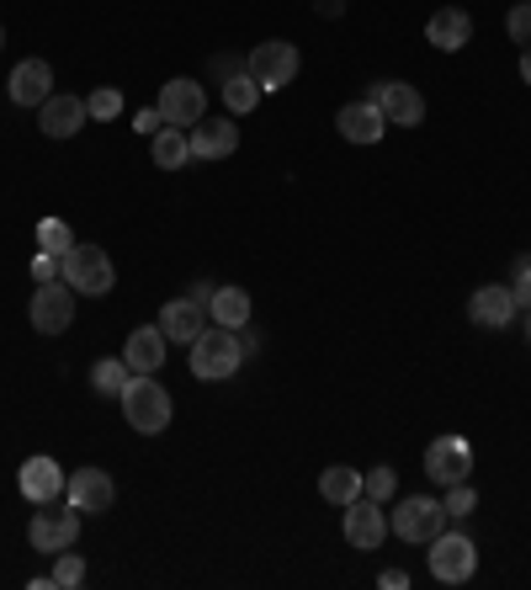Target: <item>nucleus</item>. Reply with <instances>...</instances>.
I'll use <instances>...</instances> for the list:
<instances>
[{
  "mask_svg": "<svg viewBox=\"0 0 531 590\" xmlns=\"http://www.w3.org/2000/svg\"><path fill=\"white\" fill-rule=\"evenodd\" d=\"M122 415H128V426L139 431V437H160L165 426H171V394L154 384V373H133L128 384H122Z\"/></svg>",
  "mask_w": 531,
  "mask_h": 590,
  "instance_id": "nucleus-1",
  "label": "nucleus"
},
{
  "mask_svg": "<svg viewBox=\"0 0 531 590\" xmlns=\"http://www.w3.org/2000/svg\"><path fill=\"white\" fill-rule=\"evenodd\" d=\"M245 352H239V335L224 325L203 330L197 341H192V378H203V384H224V378H235Z\"/></svg>",
  "mask_w": 531,
  "mask_h": 590,
  "instance_id": "nucleus-2",
  "label": "nucleus"
},
{
  "mask_svg": "<svg viewBox=\"0 0 531 590\" xmlns=\"http://www.w3.org/2000/svg\"><path fill=\"white\" fill-rule=\"evenodd\" d=\"M64 282L80 298H107L112 282H118L112 256H107L101 245H69V250H64Z\"/></svg>",
  "mask_w": 531,
  "mask_h": 590,
  "instance_id": "nucleus-3",
  "label": "nucleus"
},
{
  "mask_svg": "<svg viewBox=\"0 0 531 590\" xmlns=\"http://www.w3.org/2000/svg\"><path fill=\"white\" fill-rule=\"evenodd\" d=\"M446 522H452V516H446L442 501L410 495V501L393 505V522H388V527H393V537H404V543H425V548H431V543L446 532Z\"/></svg>",
  "mask_w": 531,
  "mask_h": 590,
  "instance_id": "nucleus-4",
  "label": "nucleus"
},
{
  "mask_svg": "<svg viewBox=\"0 0 531 590\" xmlns=\"http://www.w3.org/2000/svg\"><path fill=\"white\" fill-rule=\"evenodd\" d=\"M80 511L69 501H54V505H43L37 516H32V527H28V543L37 548V554H64V548H75V537H80Z\"/></svg>",
  "mask_w": 531,
  "mask_h": 590,
  "instance_id": "nucleus-5",
  "label": "nucleus"
},
{
  "mask_svg": "<svg viewBox=\"0 0 531 590\" xmlns=\"http://www.w3.org/2000/svg\"><path fill=\"white\" fill-rule=\"evenodd\" d=\"M245 69H250V81H256L261 90H282V86H293V75L303 69V54H297L293 43L271 37V43H261V49H250Z\"/></svg>",
  "mask_w": 531,
  "mask_h": 590,
  "instance_id": "nucleus-6",
  "label": "nucleus"
},
{
  "mask_svg": "<svg viewBox=\"0 0 531 590\" xmlns=\"http://www.w3.org/2000/svg\"><path fill=\"white\" fill-rule=\"evenodd\" d=\"M473 569H478V548H473L468 532H442V537L431 543V575H436L442 586H468Z\"/></svg>",
  "mask_w": 531,
  "mask_h": 590,
  "instance_id": "nucleus-7",
  "label": "nucleus"
},
{
  "mask_svg": "<svg viewBox=\"0 0 531 590\" xmlns=\"http://www.w3.org/2000/svg\"><path fill=\"white\" fill-rule=\"evenodd\" d=\"M28 314H32V330H37V335H64L69 320H75V288H69V282H37Z\"/></svg>",
  "mask_w": 531,
  "mask_h": 590,
  "instance_id": "nucleus-8",
  "label": "nucleus"
},
{
  "mask_svg": "<svg viewBox=\"0 0 531 590\" xmlns=\"http://www.w3.org/2000/svg\"><path fill=\"white\" fill-rule=\"evenodd\" d=\"M154 107H160L165 128H197V122L207 118V96L197 81H165Z\"/></svg>",
  "mask_w": 531,
  "mask_h": 590,
  "instance_id": "nucleus-9",
  "label": "nucleus"
},
{
  "mask_svg": "<svg viewBox=\"0 0 531 590\" xmlns=\"http://www.w3.org/2000/svg\"><path fill=\"white\" fill-rule=\"evenodd\" d=\"M64 501L75 505L80 516H101V511H112V501H118V484H112V473L107 469H75L69 473Z\"/></svg>",
  "mask_w": 531,
  "mask_h": 590,
  "instance_id": "nucleus-10",
  "label": "nucleus"
},
{
  "mask_svg": "<svg viewBox=\"0 0 531 590\" xmlns=\"http://www.w3.org/2000/svg\"><path fill=\"white\" fill-rule=\"evenodd\" d=\"M367 101H378V112L388 118V128H414V122H425V96L404 81H378Z\"/></svg>",
  "mask_w": 531,
  "mask_h": 590,
  "instance_id": "nucleus-11",
  "label": "nucleus"
},
{
  "mask_svg": "<svg viewBox=\"0 0 531 590\" xmlns=\"http://www.w3.org/2000/svg\"><path fill=\"white\" fill-rule=\"evenodd\" d=\"M346 511V543L351 548H378L388 537V511H383V501H372V495H356L351 505H340Z\"/></svg>",
  "mask_w": 531,
  "mask_h": 590,
  "instance_id": "nucleus-12",
  "label": "nucleus"
},
{
  "mask_svg": "<svg viewBox=\"0 0 531 590\" xmlns=\"http://www.w3.org/2000/svg\"><path fill=\"white\" fill-rule=\"evenodd\" d=\"M425 473L436 484H463L473 473V447L463 437H436V442L425 447Z\"/></svg>",
  "mask_w": 531,
  "mask_h": 590,
  "instance_id": "nucleus-13",
  "label": "nucleus"
},
{
  "mask_svg": "<svg viewBox=\"0 0 531 590\" xmlns=\"http://www.w3.org/2000/svg\"><path fill=\"white\" fill-rule=\"evenodd\" d=\"M17 484H22V495H28L32 505H54L64 501V490H69V479H64V469L54 463V458H28L22 463V473H17Z\"/></svg>",
  "mask_w": 531,
  "mask_h": 590,
  "instance_id": "nucleus-14",
  "label": "nucleus"
},
{
  "mask_svg": "<svg viewBox=\"0 0 531 590\" xmlns=\"http://www.w3.org/2000/svg\"><path fill=\"white\" fill-rule=\"evenodd\" d=\"M6 90H11L17 107H43V101L54 96V64L48 60H22L17 69H11Z\"/></svg>",
  "mask_w": 531,
  "mask_h": 590,
  "instance_id": "nucleus-15",
  "label": "nucleus"
},
{
  "mask_svg": "<svg viewBox=\"0 0 531 590\" xmlns=\"http://www.w3.org/2000/svg\"><path fill=\"white\" fill-rule=\"evenodd\" d=\"M335 128H340V139H351V144H378L388 133V118L378 112V101H346V107L335 112Z\"/></svg>",
  "mask_w": 531,
  "mask_h": 590,
  "instance_id": "nucleus-16",
  "label": "nucleus"
},
{
  "mask_svg": "<svg viewBox=\"0 0 531 590\" xmlns=\"http://www.w3.org/2000/svg\"><path fill=\"white\" fill-rule=\"evenodd\" d=\"M86 101L80 96H48L43 107H37V128L48 133V139H75L80 128H86Z\"/></svg>",
  "mask_w": 531,
  "mask_h": 590,
  "instance_id": "nucleus-17",
  "label": "nucleus"
},
{
  "mask_svg": "<svg viewBox=\"0 0 531 590\" xmlns=\"http://www.w3.org/2000/svg\"><path fill=\"white\" fill-rule=\"evenodd\" d=\"M192 139V160H224L239 149V128L229 118H203L197 128H186Z\"/></svg>",
  "mask_w": 531,
  "mask_h": 590,
  "instance_id": "nucleus-18",
  "label": "nucleus"
},
{
  "mask_svg": "<svg viewBox=\"0 0 531 590\" xmlns=\"http://www.w3.org/2000/svg\"><path fill=\"white\" fill-rule=\"evenodd\" d=\"M425 43H436L442 54H457V49H468L473 43V17L463 6H442L431 22H425Z\"/></svg>",
  "mask_w": 531,
  "mask_h": 590,
  "instance_id": "nucleus-19",
  "label": "nucleus"
},
{
  "mask_svg": "<svg viewBox=\"0 0 531 590\" xmlns=\"http://www.w3.org/2000/svg\"><path fill=\"white\" fill-rule=\"evenodd\" d=\"M516 309H521L516 293L500 288V282H495V288H478V293L468 298V320L473 325H484V330H505L510 320H516Z\"/></svg>",
  "mask_w": 531,
  "mask_h": 590,
  "instance_id": "nucleus-20",
  "label": "nucleus"
},
{
  "mask_svg": "<svg viewBox=\"0 0 531 590\" xmlns=\"http://www.w3.org/2000/svg\"><path fill=\"white\" fill-rule=\"evenodd\" d=\"M165 352H171L165 330H160V325H139L133 335H128V346H122V362H128L133 373H160V367H165Z\"/></svg>",
  "mask_w": 531,
  "mask_h": 590,
  "instance_id": "nucleus-21",
  "label": "nucleus"
},
{
  "mask_svg": "<svg viewBox=\"0 0 531 590\" xmlns=\"http://www.w3.org/2000/svg\"><path fill=\"white\" fill-rule=\"evenodd\" d=\"M160 330H165V341H197L207 330V309L203 303H192V298H171L165 309H160Z\"/></svg>",
  "mask_w": 531,
  "mask_h": 590,
  "instance_id": "nucleus-22",
  "label": "nucleus"
},
{
  "mask_svg": "<svg viewBox=\"0 0 531 590\" xmlns=\"http://www.w3.org/2000/svg\"><path fill=\"white\" fill-rule=\"evenodd\" d=\"M149 154H154L160 171H186V165H192V139H186V128H160V133L149 139Z\"/></svg>",
  "mask_w": 531,
  "mask_h": 590,
  "instance_id": "nucleus-23",
  "label": "nucleus"
},
{
  "mask_svg": "<svg viewBox=\"0 0 531 590\" xmlns=\"http://www.w3.org/2000/svg\"><path fill=\"white\" fill-rule=\"evenodd\" d=\"M250 309H256V303H250V293H245V288H218V293H213V303H207V314H213L224 330H245V325H250Z\"/></svg>",
  "mask_w": 531,
  "mask_h": 590,
  "instance_id": "nucleus-24",
  "label": "nucleus"
},
{
  "mask_svg": "<svg viewBox=\"0 0 531 590\" xmlns=\"http://www.w3.org/2000/svg\"><path fill=\"white\" fill-rule=\"evenodd\" d=\"M319 495H325L329 505H351L356 495H361V473L346 469V463H335V469L319 473Z\"/></svg>",
  "mask_w": 531,
  "mask_h": 590,
  "instance_id": "nucleus-25",
  "label": "nucleus"
},
{
  "mask_svg": "<svg viewBox=\"0 0 531 590\" xmlns=\"http://www.w3.org/2000/svg\"><path fill=\"white\" fill-rule=\"evenodd\" d=\"M266 90L250 81V69H239L235 81H224V107L235 112V118H245V112H256V101H261Z\"/></svg>",
  "mask_w": 531,
  "mask_h": 590,
  "instance_id": "nucleus-26",
  "label": "nucleus"
},
{
  "mask_svg": "<svg viewBox=\"0 0 531 590\" xmlns=\"http://www.w3.org/2000/svg\"><path fill=\"white\" fill-rule=\"evenodd\" d=\"M128 378H133V367H128L122 356H101V362L90 367V388H96V394H122Z\"/></svg>",
  "mask_w": 531,
  "mask_h": 590,
  "instance_id": "nucleus-27",
  "label": "nucleus"
},
{
  "mask_svg": "<svg viewBox=\"0 0 531 590\" xmlns=\"http://www.w3.org/2000/svg\"><path fill=\"white\" fill-rule=\"evenodd\" d=\"M86 112H90L96 122L118 118V112H122V90H118V86H96V90L86 96Z\"/></svg>",
  "mask_w": 531,
  "mask_h": 590,
  "instance_id": "nucleus-28",
  "label": "nucleus"
},
{
  "mask_svg": "<svg viewBox=\"0 0 531 590\" xmlns=\"http://www.w3.org/2000/svg\"><path fill=\"white\" fill-rule=\"evenodd\" d=\"M446 516H452V522H463V516H473V511H478V490H473L468 479H463V484H446Z\"/></svg>",
  "mask_w": 531,
  "mask_h": 590,
  "instance_id": "nucleus-29",
  "label": "nucleus"
},
{
  "mask_svg": "<svg viewBox=\"0 0 531 590\" xmlns=\"http://www.w3.org/2000/svg\"><path fill=\"white\" fill-rule=\"evenodd\" d=\"M80 580H86V559H80V554H69V548H64V554H59V564H54V575H48V586H59V590H75V586H80Z\"/></svg>",
  "mask_w": 531,
  "mask_h": 590,
  "instance_id": "nucleus-30",
  "label": "nucleus"
},
{
  "mask_svg": "<svg viewBox=\"0 0 531 590\" xmlns=\"http://www.w3.org/2000/svg\"><path fill=\"white\" fill-rule=\"evenodd\" d=\"M505 32H510V43H521V49H531V0H521V6H510V17H505Z\"/></svg>",
  "mask_w": 531,
  "mask_h": 590,
  "instance_id": "nucleus-31",
  "label": "nucleus"
},
{
  "mask_svg": "<svg viewBox=\"0 0 531 590\" xmlns=\"http://www.w3.org/2000/svg\"><path fill=\"white\" fill-rule=\"evenodd\" d=\"M32 282H64V256L59 250H37V256H32Z\"/></svg>",
  "mask_w": 531,
  "mask_h": 590,
  "instance_id": "nucleus-32",
  "label": "nucleus"
},
{
  "mask_svg": "<svg viewBox=\"0 0 531 590\" xmlns=\"http://www.w3.org/2000/svg\"><path fill=\"white\" fill-rule=\"evenodd\" d=\"M69 245H75V239H69V229H64L59 218H43V224H37V250H69Z\"/></svg>",
  "mask_w": 531,
  "mask_h": 590,
  "instance_id": "nucleus-33",
  "label": "nucleus"
},
{
  "mask_svg": "<svg viewBox=\"0 0 531 590\" xmlns=\"http://www.w3.org/2000/svg\"><path fill=\"white\" fill-rule=\"evenodd\" d=\"M393 469H372V473H361V495H372V501H393Z\"/></svg>",
  "mask_w": 531,
  "mask_h": 590,
  "instance_id": "nucleus-34",
  "label": "nucleus"
},
{
  "mask_svg": "<svg viewBox=\"0 0 531 590\" xmlns=\"http://www.w3.org/2000/svg\"><path fill=\"white\" fill-rule=\"evenodd\" d=\"M510 293H516V303H521V309H531V256H521V261H516V288H510Z\"/></svg>",
  "mask_w": 531,
  "mask_h": 590,
  "instance_id": "nucleus-35",
  "label": "nucleus"
},
{
  "mask_svg": "<svg viewBox=\"0 0 531 590\" xmlns=\"http://www.w3.org/2000/svg\"><path fill=\"white\" fill-rule=\"evenodd\" d=\"M133 128H139V133H149V139H154V133H160V128H165V118H160V107H144V112H139V118H133Z\"/></svg>",
  "mask_w": 531,
  "mask_h": 590,
  "instance_id": "nucleus-36",
  "label": "nucleus"
},
{
  "mask_svg": "<svg viewBox=\"0 0 531 590\" xmlns=\"http://www.w3.org/2000/svg\"><path fill=\"white\" fill-rule=\"evenodd\" d=\"M378 586H383V590H404V586H410V575H404V569H383V575H378Z\"/></svg>",
  "mask_w": 531,
  "mask_h": 590,
  "instance_id": "nucleus-37",
  "label": "nucleus"
},
{
  "mask_svg": "<svg viewBox=\"0 0 531 590\" xmlns=\"http://www.w3.org/2000/svg\"><path fill=\"white\" fill-rule=\"evenodd\" d=\"M235 335H239V352H245V356H256V352H261V335H256V330H250V325H245V330H235Z\"/></svg>",
  "mask_w": 531,
  "mask_h": 590,
  "instance_id": "nucleus-38",
  "label": "nucleus"
},
{
  "mask_svg": "<svg viewBox=\"0 0 531 590\" xmlns=\"http://www.w3.org/2000/svg\"><path fill=\"white\" fill-rule=\"evenodd\" d=\"M213 293H218V288H213V282H192V288H186V298H192V303H213Z\"/></svg>",
  "mask_w": 531,
  "mask_h": 590,
  "instance_id": "nucleus-39",
  "label": "nucleus"
},
{
  "mask_svg": "<svg viewBox=\"0 0 531 590\" xmlns=\"http://www.w3.org/2000/svg\"><path fill=\"white\" fill-rule=\"evenodd\" d=\"M521 81L531 86V49H521Z\"/></svg>",
  "mask_w": 531,
  "mask_h": 590,
  "instance_id": "nucleus-40",
  "label": "nucleus"
},
{
  "mask_svg": "<svg viewBox=\"0 0 531 590\" xmlns=\"http://www.w3.org/2000/svg\"><path fill=\"white\" fill-rule=\"evenodd\" d=\"M527 341H531V309H527Z\"/></svg>",
  "mask_w": 531,
  "mask_h": 590,
  "instance_id": "nucleus-41",
  "label": "nucleus"
},
{
  "mask_svg": "<svg viewBox=\"0 0 531 590\" xmlns=\"http://www.w3.org/2000/svg\"><path fill=\"white\" fill-rule=\"evenodd\" d=\"M0 49H6V28H0Z\"/></svg>",
  "mask_w": 531,
  "mask_h": 590,
  "instance_id": "nucleus-42",
  "label": "nucleus"
}]
</instances>
